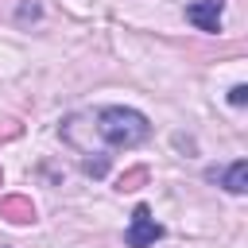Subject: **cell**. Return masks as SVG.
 I'll return each mask as SVG.
<instances>
[{
    "label": "cell",
    "mask_w": 248,
    "mask_h": 248,
    "mask_svg": "<svg viewBox=\"0 0 248 248\" xmlns=\"http://www.w3.org/2000/svg\"><path fill=\"white\" fill-rule=\"evenodd\" d=\"M97 136L108 143V147H136L151 136V124L143 112L136 108H120V105H108L97 112Z\"/></svg>",
    "instance_id": "1"
},
{
    "label": "cell",
    "mask_w": 248,
    "mask_h": 248,
    "mask_svg": "<svg viewBox=\"0 0 248 248\" xmlns=\"http://www.w3.org/2000/svg\"><path fill=\"white\" fill-rule=\"evenodd\" d=\"M159 236H163V225L151 217L147 205H136V209H132V229H128V236H124L128 248H151Z\"/></svg>",
    "instance_id": "2"
},
{
    "label": "cell",
    "mask_w": 248,
    "mask_h": 248,
    "mask_svg": "<svg viewBox=\"0 0 248 248\" xmlns=\"http://www.w3.org/2000/svg\"><path fill=\"white\" fill-rule=\"evenodd\" d=\"M221 8H225V0H198V4L186 8V19L198 31H217L221 27Z\"/></svg>",
    "instance_id": "3"
},
{
    "label": "cell",
    "mask_w": 248,
    "mask_h": 248,
    "mask_svg": "<svg viewBox=\"0 0 248 248\" xmlns=\"http://www.w3.org/2000/svg\"><path fill=\"white\" fill-rule=\"evenodd\" d=\"M205 178H209V182H221L229 194H244V190H248V163H244V159H236V163H232V167H225V170H217V167H213V170H205Z\"/></svg>",
    "instance_id": "4"
},
{
    "label": "cell",
    "mask_w": 248,
    "mask_h": 248,
    "mask_svg": "<svg viewBox=\"0 0 248 248\" xmlns=\"http://www.w3.org/2000/svg\"><path fill=\"white\" fill-rule=\"evenodd\" d=\"M0 217L12 221V225H31L35 221V205L23 194H8V198H0Z\"/></svg>",
    "instance_id": "5"
},
{
    "label": "cell",
    "mask_w": 248,
    "mask_h": 248,
    "mask_svg": "<svg viewBox=\"0 0 248 248\" xmlns=\"http://www.w3.org/2000/svg\"><path fill=\"white\" fill-rule=\"evenodd\" d=\"M143 178H147V167H136L120 178V190H136V182H143Z\"/></svg>",
    "instance_id": "6"
},
{
    "label": "cell",
    "mask_w": 248,
    "mask_h": 248,
    "mask_svg": "<svg viewBox=\"0 0 248 248\" xmlns=\"http://www.w3.org/2000/svg\"><path fill=\"white\" fill-rule=\"evenodd\" d=\"M105 170H108V159H105V155H101V159H85V174H93V178H101Z\"/></svg>",
    "instance_id": "7"
},
{
    "label": "cell",
    "mask_w": 248,
    "mask_h": 248,
    "mask_svg": "<svg viewBox=\"0 0 248 248\" xmlns=\"http://www.w3.org/2000/svg\"><path fill=\"white\" fill-rule=\"evenodd\" d=\"M244 101H248V85H232V89H229V105H236V108H240Z\"/></svg>",
    "instance_id": "8"
},
{
    "label": "cell",
    "mask_w": 248,
    "mask_h": 248,
    "mask_svg": "<svg viewBox=\"0 0 248 248\" xmlns=\"http://www.w3.org/2000/svg\"><path fill=\"white\" fill-rule=\"evenodd\" d=\"M0 178H4V174H0Z\"/></svg>",
    "instance_id": "9"
}]
</instances>
